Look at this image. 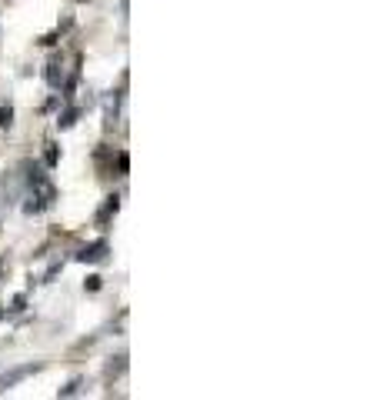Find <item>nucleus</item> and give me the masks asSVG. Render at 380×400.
<instances>
[{"label": "nucleus", "instance_id": "f257e3e1", "mask_svg": "<svg viewBox=\"0 0 380 400\" xmlns=\"http://www.w3.org/2000/svg\"><path fill=\"white\" fill-rule=\"evenodd\" d=\"M40 370V364H24V367H14V370H7V374L0 377V393L4 390H10L14 384H20V380H27L30 374H37Z\"/></svg>", "mask_w": 380, "mask_h": 400}, {"label": "nucleus", "instance_id": "7ed1b4c3", "mask_svg": "<svg viewBox=\"0 0 380 400\" xmlns=\"http://www.w3.org/2000/svg\"><path fill=\"white\" fill-rule=\"evenodd\" d=\"M14 124V110L10 107H0V127H10Z\"/></svg>", "mask_w": 380, "mask_h": 400}, {"label": "nucleus", "instance_id": "f03ea898", "mask_svg": "<svg viewBox=\"0 0 380 400\" xmlns=\"http://www.w3.org/2000/svg\"><path fill=\"white\" fill-rule=\"evenodd\" d=\"M103 250V244H97V247H90V250H84V254H80V260H97V257H103L100 254Z\"/></svg>", "mask_w": 380, "mask_h": 400}, {"label": "nucleus", "instance_id": "20e7f679", "mask_svg": "<svg viewBox=\"0 0 380 400\" xmlns=\"http://www.w3.org/2000/svg\"><path fill=\"white\" fill-rule=\"evenodd\" d=\"M73 117H77V110H67L60 120H57V124H60V127H70V124H73Z\"/></svg>", "mask_w": 380, "mask_h": 400}]
</instances>
